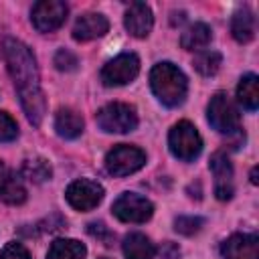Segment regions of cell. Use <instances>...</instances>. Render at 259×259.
<instances>
[{
  "instance_id": "1",
  "label": "cell",
  "mask_w": 259,
  "mask_h": 259,
  "mask_svg": "<svg viewBox=\"0 0 259 259\" xmlns=\"http://www.w3.org/2000/svg\"><path fill=\"white\" fill-rule=\"evenodd\" d=\"M4 59L8 65V73L14 81V87L18 91L22 109L32 125H40L45 117V95L40 89V79H38V69L34 55L30 49L16 40V38H6L4 40Z\"/></svg>"
},
{
  "instance_id": "2",
  "label": "cell",
  "mask_w": 259,
  "mask_h": 259,
  "mask_svg": "<svg viewBox=\"0 0 259 259\" xmlns=\"http://www.w3.org/2000/svg\"><path fill=\"white\" fill-rule=\"evenodd\" d=\"M150 85L154 95L168 107L180 105L188 91V81L184 73L172 63H158L150 73Z\"/></svg>"
},
{
  "instance_id": "3",
  "label": "cell",
  "mask_w": 259,
  "mask_h": 259,
  "mask_svg": "<svg viewBox=\"0 0 259 259\" xmlns=\"http://www.w3.org/2000/svg\"><path fill=\"white\" fill-rule=\"evenodd\" d=\"M206 115H208V123L219 134H235L239 130V121H241L239 109L233 103V99L223 91H219L210 97Z\"/></svg>"
},
{
  "instance_id": "4",
  "label": "cell",
  "mask_w": 259,
  "mask_h": 259,
  "mask_svg": "<svg viewBox=\"0 0 259 259\" xmlns=\"http://www.w3.org/2000/svg\"><path fill=\"white\" fill-rule=\"evenodd\" d=\"M168 146H170V152L178 160L190 162L200 154L202 140L190 121H178L172 125L170 134H168Z\"/></svg>"
},
{
  "instance_id": "5",
  "label": "cell",
  "mask_w": 259,
  "mask_h": 259,
  "mask_svg": "<svg viewBox=\"0 0 259 259\" xmlns=\"http://www.w3.org/2000/svg\"><path fill=\"white\" fill-rule=\"evenodd\" d=\"M97 125L109 134H127L138 127V113L127 103H107L97 111Z\"/></svg>"
},
{
  "instance_id": "6",
  "label": "cell",
  "mask_w": 259,
  "mask_h": 259,
  "mask_svg": "<svg viewBox=\"0 0 259 259\" xmlns=\"http://www.w3.org/2000/svg\"><path fill=\"white\" fill-rule=\"evenodd\" d=\"M146 164L144 150L130 146V144H117L113 146L105 156V168L113 176H127L138 172Z\"/></svg>"
},
{
  "instance_id": "7",
  "label": "cell",
  "mask_w": 259,
  "mask_h": 259,
  "mask_svg": "<svg viewBox=\"0 0 259 259\" xmlns=\"http://www.w3.org/2000/svg\"><path fill=\"white\" fill-rule=\"evenodd\" d=\"M140 73V59L134 53H121L105 63L101 69V81L107 87H117L134 81Z\"/></svg>"
},
{
  "instance_id": "8",
  "label": "cell",
  "mask_w": 259,
  "mask_h": 259,
  "mask_svg": "<svg viewBox=\"0 0 259 259\" xmlns=\"http://www.w3.org/2000/svg\"><path fill=\"white\" fill-rule=\"evenodd\" d=\"M113 214L123 223H146L154 214V204L136 192H123L111 206Z\"/></svg>"
},
{
  "instance_id": "9",
  "label": "cell",
  "mask_w": 259,
  "mask_h": 259,
  "mask_svg": "<svg viewBox=\"0 0 259 259\" xmlns=\"http://www.w3.org/2000/svg\"><path fill=\"white\" fill-rule=\"evenodd\" d=\"M67 12L69 8L61 0H40L32 6L30 18L38 32H53L65 22Z\"/></svg>"
},
{
  "instance_id": "10",
  "label": "cell",
  "mask_w": 259,
  "mask_h": 259,
  "mask_svg": "<svg viewBox=\"0 0 259 259\" xmlns=\"http://www.w3.org/2000/svg\"><path fill=\"white\" fill-rule=\"evenodd\" d=\"M65 196L75 210H91L103 200V186L95 180L79 178L69 184Z\"/></svg>"
},
{
  "instance_id": "11",
  "label": "cell",
  "mask_w": 259,
  "mask_h": 259,
  "mask_svg": "<svg viewBox=\"0 0 259 259\" xmlns=\"http://www.w3.org/2000/svg\"><path fill=\"white\" fill-rule=\"evenodd\" d=\"M210 170L214 176V196L219 200H229L233 196V166L227 154L214 152L210 156Z\"/></svg>"
},
{
  "instance_id": "12",
  "label": "cell",
  "mask_w": 259,
  "mask_h": 259,
  "mask_svg": "<svg viewBox=\"0 0 259 259\" xmlns=\"http://www.w3.org/2000/svg\"><path fill=\"white\" fill-rule=\"evenodd\" d=\"M223 259H259L257 235H233L221 245Z\"/></svg>"
},
{
  "instance_id": "13",
  "label": "cell",
  "mask_w": 259,
  "mask_h": 259,
  "mask_svg": "<svg viewBox=\"0 0 259 259\" xmlns=\"http://www.w3.org/2000/svg\"><path fill=\"white\" fill-rule=\"evenodd\" d=\"M123 24L132 36H136V38L148 36L152 30V24H154V16H152L150 6L144 2H132L130 8L125 10Z\"/></svg>"
},
{
  "instance_id": "14",
  "label": "cell",
  "mask_w": 259,
  "mask_h": 259,
  "mask_svg": "<svg viewBox=\"0 0 259 259\" xmlns=\"http://www.w3.org/2000/svg\"><path fill=\"white\" fill-rule=\"evenodd\" d=\"M109 28V22L99 12H87L77 18L73 26V38L75 40H91L97 36H103Z\"/></svg>"
},
{
  "instance_id": "15",
  "label": "cell",
  "mask_w": 259,
  "mask_h": 259,
  "mask_svg": "<svg viewBox=\"0 0 259 259\" xmlns=\"http://www.w3.org/2000/svg\"><path fill=\"white\" fill-rule=\"evenodd\" d=\"M0 200L8 204H20L26 200V188L22 180L4 162H0Z\"/></svg>"
},
{
  "instance_id": "16",
  "label": "cell",
  "mask_w": 259,
  "mask_h": 259,
  "mask_svg": "<svg viewBox=\"0 0 259 259\" xmlns=\"http://www.w3.org/2000/svg\"><path fill=\"white\" fill-rule=\"evenodd\" d=\"M83 117L71 109V107H61L55 115V130L61 138L65 140H73V138H79L81 132H83Z\"/></svg>"
},
{
  "instance_id": "17",
  "label": "cell",
  "mask_w": 259,
  "mask_h": 259,
  "mask_svg": "<svg viewBox=\"0 0 259 259\" xmlns=\"http://www.w3.org/2000/svg\"><path fill=\"white\" fill-rule=\"evenodd\" d=\"M123 255L125 259H154L156 249L152 241L142 233H130L123 239Z\"/></svg>"
},
{
  "instance_id": "18",
  "label": "cell",
  "mask_w": 259,
  "mask_h": 259,
  "mask_svg": "<svg viewBox=\"0 0 259 259\" xmlns=\"http://www.w3.org/2000/svg\"><path fill=\"white\" fill-rule=\"evenodd\" d=\"M87 249L75 239H57L51 243L47 259H85Z\"/></svg>"
},
{
  "instance_id": "19",
  "label": "cell",
  "mask_w": 259,
  "mask_h": 259,
  "mask_svg": "<svg viewBox=\"0 0 259 259\" xmlns=\"http://www.w3.org/2000/svg\"><path fill=\"white\" fill-rule=\"evenodd\" d=\"M231 32L235 36V40L239 42H249L253 40L255 36V16L249 8H243V10H237L233 14V20H231Z\"/></svg>"
},
{
  "instance_id": "20",
  "label": "cell",
  "mask_w": 259,
  "mask_h": 259,
  "mask_svg": "<svg viewBox=\"0 0 259 259\" xmlns=\"http://www.w3.org/2000/svg\"><path fill=\"white\" fill-rule=\"evenodd\" d=\"M210 26L204 22H194L192 26H188L182 36H180V45L186 51H202L208 42H210Z\"/></svg>"
},
{
  "instance_id": "21",
  "label": "cell",
  "mask_w": 259,
  "mask_h": 259,
  "mask_svg": "<svg viewBox=\"0 0 259 259\" xmlns=\"http://www.w3.org/2000/svg\"><path fill=\"white\" fill-rule=\"evenodd\" d=\"M237 99L245 109H249V111L257 109V105H259V79H257V75L249 73L239 81Z\"/></svg>"
},
{
  "instance_id": "22",
  "label": "cell",
  "mask_w": 259,
  "mask_h": 259,
  "mask_svg": "<svg viewBox=\"0 0 259 259\" xmlns=\"http://www.w3.org/2000/svg\"><path fill=\"white\" fill-rule=\"evenodd\" d=\"M22 174L32 182H45L51 178V166L45 158H28L22 164Z\"/></svg>"
},
{
  "instance_id": "23",
  "label": "cell",
  "mask_w": 259,
  "mask_h": 259,
  "mask_svg": "<svg viewBox=\"0 0 259 259\" xmlns=\"http://www.w3.org/2000/svg\"><path fill=\"white\" fill-rule=\"evenodd\" d=\"M221 55L217 51H200L196 57H194V69L204 75V77H210L214 75L219 69H221Z\"/></svg>"
},
{
  "instance_id": "24",
  "label": "cell",
  "mask_w": 259,
  "mask_h": 259,
  "mask_svg": "<svg viewBox=\"0 0 259 259\" xmlns=\"http://www.w3.org/2000/svg\"><path fill=\"white\" fill-rule=\"evenodd\" d=\"M202 223L204 221L200 217H178L174 221V229L178 233H182V235H194L196 231H200Z\"/></svg>"
},
{
  "instance_id": "25",
  "label": "cell",
  "mask_w": 259,
  "mask_h": 259,
  "mask_svg": "<svg viewBox=\"0 0 259 259\" xmlns=\"http://www.w3.org/2000/svg\"><path fill=\"white\" fill-rule=\"evenodd\" d=\"M18 136V125L16 121L6 113L0 111V142H10Z\"/></svg>"
},
{
  "instance_id": "26",
  "label": "cell",
  "mask_w": 259,
  "mask_h": 259,
  "mask_svg": "<svg viewBox=\"0 0 259 259\" xmlns=\"http://www.w3.org/2000/svg\"><path fill=\"white\" fill-rule=\"evenodd\" d=\"M55 65H57L59 71H73V69H77L79 61H77V57H75L71 51L61 49V51L55 55Z\"/></svg>"
},
{
  "instance_id": "27",
  "label": "cell",
  "mask_w": 259,
  "mask_h": 259,
  "mask_svg": "<svg viewBox=\"0 0 259 259\" xmlns=\"http://www.w3.org/2000/svg\"><path fill=\"white\" fill-rule=\"evenodd\" d=\"M0 259H30V253L26 251L24 245L12 241L4 245V249L0 251Z\"/></svg>"
},
{
  "instance_id": "28",
  "label": "cell",
  "mask_w": 259,
  "mask_h": 259,
  "mask_svg": "<svg viewBox=\"0 0 259 259\" xmlns=\"http://www.w3.org/2000/svg\"><path fill=\"white\" fill-rule=\"evenodd\" d=\"M87 231H89L91 237L101 239L103 245H111V241H113V235L109 233V229H107L103 223H89V225H87Z\"/></svg>"
},
{
  "instance_id": "29",
  "label": "cell",
  "mask_w": 259,
  "mask_h": 259,
  "mask_svg": "<svg viewBox=\"0 0 259 259\" xmlns=\"http://www.w3.org/2000/svg\"><path fill=\"white\" fill-rule=\"evenodd\" d=\"M251 182H253V184H257V166L251 170Z\"/></svg>"
},
{
  "instance_id": "30",
  "label": "cell",
  "mask_w": 259,
  "mask_h": 259,
  "mask_svg": "<svg viewBox=\"0 0 259 259\" xmlns=\"http://www.w3.org/2000/svg\"><path fill=\"white\" fill-rule=\"evenodd\" d=\"M99 259H109V257H99Z\"/></svg>"
}]
</instances>
